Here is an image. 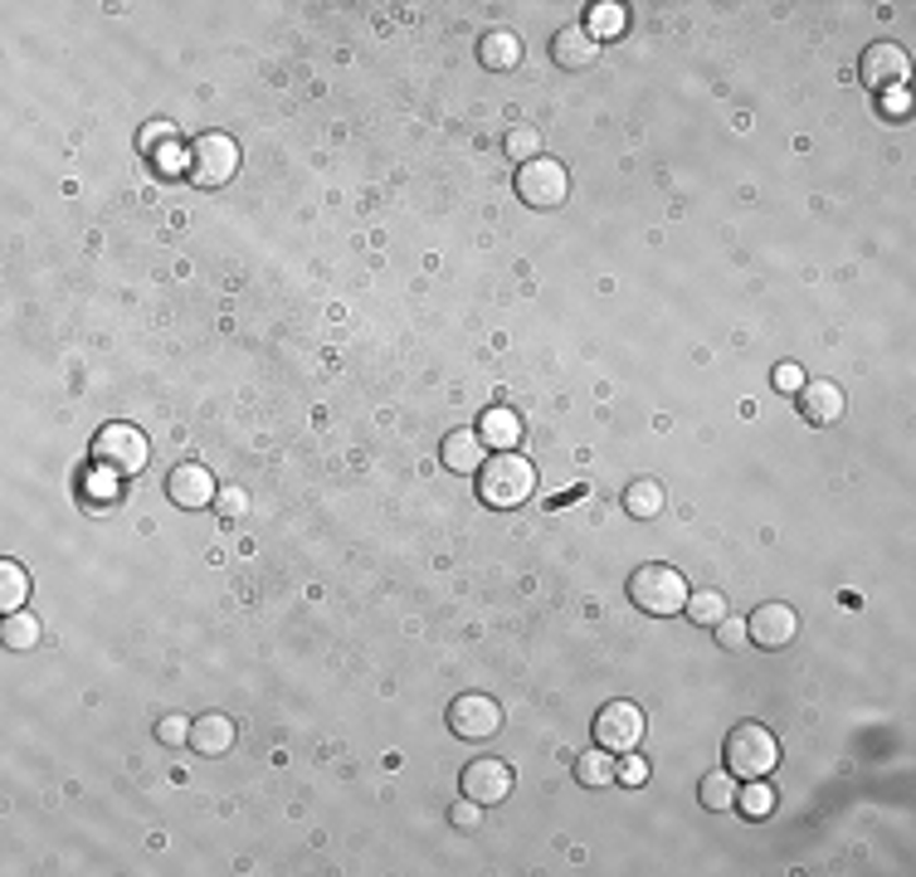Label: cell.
Masks as SVG:
<instances>
[{
	"instance_id": "1",
	"label": "cell",
	"mask_w": 916,
	"mask_h": 877,
	"mask_svg": "<svg viewBox=\"0 0 916 877\" xmlns=\"http://www.w3.org/2000/svg\"><path fill=\"white\" fill-rule=\"evenodd\" d=\"M532 493H537V468H532V458H522L517 448H503V454H493L478 468V497H483L487 507L513 512Z\"/></svg>"
},
{
	"instance_id": "2",
	"label": "cell",
	"mask_w": 916,
	"mask_h": 877,
	"mask_svg": "<svg viewBox=\"0 0 916 877\" xmlns=\"http://www.w3.org/2000/svg\"><path fill=\"white\" fill-rule=\"evenodd\" d=\"M687 594H692V585L683 580V570L663 566V561H649V566H639V570L629 576V600L639 604L643 614H653V620L683 614Z\"/></svg>"
},
{
	"instance_id": "3",
	"label": "cell",
	"mask_w": 916,
	"mask_h": 877,
	"mask_svg": "<svg viewBox=\"0 0 916 877\" xmlns=\"http://www.w3.org/2000/svg\"><path fill=\"white\" fill-rule=\"evenodd\" d=\"M780 766V741L761 722H736L726 731V770L742 780H766Z\"/></svg>"
},
{
	"instance_id": "4",
	"label": "cell",
	"mask_w": 916,
	"mask_h": 877,
	"mask_svg": "<svg viewBox=\"0 0 916 877\" xmlns=\"http://www.w3.org/2000/svg\"><path fill=\"white\" fill-rule=\"evenodd\" d=\"M239 171V142L225 137V132H205V137L191 142V156H185V176L201 191H220V185L234 181Z\"/></svg>"
},
{
	"instance_id": "5",
	"label": "cell",
	"mask_w": 916,
	"mask_h": 877,
	"mask_svg": "<svg viewBox=\"0 0 916 877\" xmlns=\"http://www.w3.org/2000/svg\"><path fill=\"white\" fill-rule=\"evenodd\" d=\"M147 458H152L147 434L132 430V424H103L98 438H93V464L108 468V473H118V478L142 473Z\"/></svg>"
},
{
	"instance_id": "6",
	"label": "cell",
	"mask_w": 916,
	"mask_h": 877,
	"mask_svg": "<svg viewBox=\"0 0 916 877\" xmlns=\"http://www.w3.org/2000/svg\"><path fill=\"white\" fill-rule=\"evenodd\" d=\"M517 195H522L527 205H537V211H556V205H566V195H570L566 166H561L556 156H537V161L517 166Z\"/></svg>"
},
{
	"instance_id": "7",
	"label": "cell",
	"mask_w": 916,
	"mask_h": 877,
	"mask_svg": "<svg viewBox=\"0 0 916 877\" xmlns=\"http://www.w3.org/2000/svg\"><path fill=\"white\" fill-rule=\"evenodd\" d=\"M643 741V712L634 702H605L595 712V746L614 750V756H629Z\"/></svg>"
},
{
	"instance_id": "8",
	"label": "cell",
	"mask_w": 916,
	"mask_h": 877,
	"mask_svg": "<svg viewBox=\"0 0 916 877\" xmlns=\"http://www.w3.org/2000/svg\"><path fill=\"white\" fill-rule=\"evenodd\" d=\"M449 731L458 741H493L503 731V707L483 693H463L449 707Z\"/></svg>"
},
{
	"instance_id": "9",
	"label": "cell",
	"mask_w": 916,
	"mask_h": 877,
	"mask_svg": "<svg viewBox=\"0 0 916 877\" xmlns=\"http://www.w3.org/2000/svg\"><path fill=\"white\" fill-rule=\"evenodd\" d=\"M458 785H463L468 800H478L487 809V804H503L513 795V766L497 756H478L463 766V776H458Z\"/></svg>"
},
{
	"instance_id": "10",
	"label": "cell",
	"mask_w": 916,
	"mask_h": 877,
	"mask_svg": "<svg viewBox=\"0 0 916 877\" xmlns=\"http://www.w3.org/2000/svg\"><path fill=\"white\" fill-rule=\"evenodd\" d=\"M907 69H912V59H907V49L902 45H892V39H882V45H868L863 49V83L868 88H878V93H897L902 83H907Z\"/></svg>"
},
{
	"instance_id": "11",
	"label": "cell",
	"mask_w": 916,
	"mask_h": 877,
	"mask_svg": "<svg viewBox=\"0 0 916 877\" xmlns=\"http://www.w3.org/2000/svg\"><path fill=\"white\" fill-rule=\"evenodd\" d=\"M795 634H799V614L780 600L761 604V610L746 620V639L761 644V649H785V644H795Z\"/></svg>"
},
{
	"instance_id": "12",
	"label": "cell",
	"mask_w": 916,
	"mask_h": 877,
	"mask_svg": "<svg viewBox=\"0 0 916 877\" xmlns=\"http://www.w3.org/2000/svg\"><path fill=\"white\" fill-rule=\"evenodd\" d=\"M166 493H171V503L176 507H205V503H215V478H210V468L205 464H176L171 468V478H166Z\"/></svg>"
},
{
	"instance_id": "13",
	"label": "cell",
	"mask_w": 916,
	"mask_h": 877,
	"mask_svg": "<svg viewBox=\"0 0 916 877\" xmlns=\"http://www.w3.org/2000/svg\"><path fill=\"white\" fill-rule=\"evenodd\" d=\"M843 410H848V400H843V391H839L834 381L799 385V415H805L809 424H839Z\"/></svg>"
},
{
	"instance_id": "14",
	"label": "cell",
	"mask_w": 916,
	"mask_h": 877,
	"mask_svg": "<svg viewBox=\"0 0 916 877\" xmlns=\"http://www.w3.org/2000/svg\"><path fill=\"white\" fill-rule=\"evenodd\" d=\"M551 59H556L561 69H590L600 59V39L590 35L586 25H566L551 39Z\"/></svg>"
},
{
	"instance_id": "15",
	"label": "cell",
	"mask_w": 916,
	"mask_h": 877,
	"mask_svg": "<svg viewBox=\"0 0 916 877\" xmlns=\"http://www.w3.org/2000/svg\"><path fill=\"white\" fill-rule=\"evenodd\" d=\"M234 746V722H229L225 712H205L191 722V750H201V756H225V750Z\"/></svg>"
},
{
	"instance_id": "16",
	"label": "cell",
	"mask_w": 916,
	"mask_h": 877,
	"mask_svg": "<svg viewBox=\"0 0 916 877\" xmlns=\"http://www.w3.org/2000/svg\"><path fill=\"white\" fill-rule=\"evenodd\" d=\"M483 448H487V444L478 438V430H454L449 438H444L439 458H444V468H454V473H478V468L487 464Z\"/></svg>"
},
{
	"instance_id": "17",
	"label": "cell",
	"mask_w": 916,
	"mask_h": 877,
	"mask_svg": "<svg viewBox=\"0 0 916 877\" xmlns=\"http://www.w3.org/2000/svg\"><path fill=\"white\" fill-rule=\"evenodd\" d=\"M478 438H483L487 448H517V438H522V420H517L507 405H493V410L483 415V424H478Z\"/></svg>"
},
{
	"instance_id": "18",
	"label": "cell",
	"mask_w": 916,
	"mask_h": 877,
	"mask_svg": "<svg viewBox=\"0 0 916 877\" xmlns=\"http://www.w3.org/2000/svg\"><path fill=\"white\" fill-rule=\"evenodd\" d=\"M478 59H483V69H517L522 64V39L513 35V29H493V35H483V45H478Z\"/></svg>"
},
{
	"instance_id": "19",
	"label": "cell",
	"mask_w": 916,
	"mask_h": 877,
	"mask_svg": "<svg viewBox=\"0 0 916 877\" xmlns=\"http://www.w3.org/2000/svg\"><path fill=\"white\" fill-rule=\"evenodd\" d=\"M576 780L586 790H610L614 780H619V756H614V750H586V756L576 760Z\"/></svg>"
},
{
	"instance_id": "20",
	"label": "cell",
	"mask_w": 916,
	"mask_h": 877,
	"mask_svg": "<svg viewBox=\"0 0 916 877\" xmlns=\"http://www.w3.org/2000/svg\"><path fill=\"white\" fill-rule=\"evenodd\" d=\"M142 152L156 156V161H161V171H181L176 161H181L185 152H181V137H176L171 122H152V128L142 132Z\"/></svg>"
},
{
	"instance_id": "21",
	"label": "cell",
	"mask_w": 916,
	"mask_h": 877,
	"mask_svg": "<svg viewBox=\"0 0 916 877\" xmlns=\"http://www.w3.org/2000/svg\"><path fill=\"white\" fill-rule=\"evenodd\" d=\"M624 512L639 521H653L663 512V483H653V478H634L629 488H624Z\"/></svg>"
},
{
	"instance_id": "22",
	"label": "cell",
	"mask_w": 916,
	"mask_h": 877,
	"mask_svg": "<svg viewBox=\"0 0 916 877\" xmlns=\"http://www.w3.org/2000/svg\"><path fill=\"white\" fill-rule=\"evenodd\" d=\"M683 614L692 624H702V629H716V624L726 620V594L722 590H692L683 604Z\"/></svg>"
},
{
	"instance_id": "23",
	"label": "cell",
	"mask_w": 916,
	"mask_h": 877,
	"mask_svg": "<svg viewBox=\"0 0 916 877\" xmlns=\"http://www.w3.org/2000/svg\"><path fill=\"white\" fill-rule=\"evenodd\" d=\"M29 600V570L20 561H0V610L15 614Z\"/></svg>"
},
{
	"instance_id": "24",
	"label": "cell",
	"mask_w": 916,
	"mask_h": 877,
	"mask_svg": "<svg viewBox=\"0 0 916 877\" xmlns=\"http://www.w3.org/2000/svg\"><path fill=\"white\" fill-rule=\"evenodd\" d=\"M697 800L707 804L712 814H726L736 804V780L732 770H712V776H702V790H697Z\"/></svg>"
},
{
	"instance_id": "25",
	"label": "cell",
	"mask_w": 916,
	"mask_h": 877,
	"mask_svg": "<svg viewBox=\"0 0 916 877\" xmlns=\"http://www.w3.org/2000/svg\"><path fill=\"white\" fill-rule=\"evenodd\" d=\"M736 809H742L746 819H766V814L775 809V790H770L766 780H751V785H736Z\"/></svg>"
},
{
	"instance_id": "26",
	"label": "cell",
	"mask_w": 916,
	"mask_h": 877,
	"mask_svg": "<svg viewBox=\"0 0 916 877\" xmlns=\"http://www.w3.org/2000/svg\"><path fill=\"white\" fill-rule=\"evenodd\" d=\"M0 639H5V649H35V644H39V620H35V614H5Z\"/></svg>"
},
{
	"instance_id": "27",
	"label": "cell",
	"mask_w": 916,
	"mask_h": 877,
	"mask_svg": "<svg viewBox=\"0 0 916 877\" xmlns=\"http://www.w3.org/2000/svg\"><path fill=\"white\" fill-rule=\"evenodd\" d=\"M624 25H629V10H624V5H610V0H605V5H590V25H586V29H590L595 39L624 35Z\"/></svg>"
},
{
	"instance_id": "28",
	"label": "cell",
	"mask_w": 916,
	"mask_h": 877,
	"mask_svg": "<svg viewBox=\"0 0 916 877\" xmlns=\"http://www.w3.org/2000/svg\"><path fill=\"white\" fill-rule=\"evenodd\" d=\"M503 152L513 156L517 166L537 161V156H541V132H537V128H513V132L503 137Z\"/></svg>"
},
{
	"instance_id": "29",
	"label": "cell",
	"mask_w": 916,
	"mask_h": 877,
	"mask_svg": "<svg viewBox=\"0 0 916 877\" xmlns=\"http://www.w3.org/2000/svg\"><path fill=\"white\" fill-rule=\"evenodd\" d=\"M156 741H161V746H185V741H191V722H185V717H161V722H156Z\"/></svg>"
},
{
	"instance_id": "30",
	"label": "cell",
	"mask_w": 916,
	"mask_h": 877,
	"mask_svg": "<svg viewBox=\"0 0 916 877\" xmlns=\"http://www.w3.org/2000/svg\"><path fill=\"white\" fill-rule=\"evenodd\" d=\"M449 819H454V829H478L483 824V804L478 800H454V809H449Z\"/></svg>"
},
{
	"instance_id": "31",
	"label": "cell",
	"mask_w": 916,
	"mask_h": 877,
	"mask_svg": "<svg viewBox=\"0 0 916 877\" xmlns=\"http://www.w3.org/2000/svg\"><path fill=\"white\" fill-rule=\"evenodd\" d=\"M716 644H722V649H742V644H751V639H746V624L726 614V620L716 624Z\"/></svg>"
},
{
	"instance_id": "32",
	"label": "cell",
	"mask_w": 916,
	"mask_h": 877,
	"mask_svg": "<svg viewBox=\"0 0 916 877\" xmlns=\"http://www.w3.org/2000/svg\"><path fill=\"white\" fill-rule=\"evenodd\" d=\"M215 503H220V517L234 521V517H244V512H249V493H244V488H225Z\"/></svg>"
},
{
	"instance_id": "33",
	"label": "cell",
	"mask_w": 916,
	"mask_h": 877,
	"mask_svg": "<svg viewBox=\"0 0 916 877\" xmlns=\"http://www.w3.org/2000/svg\"><path fill=\"white\" fill-rule=\"evenodd\" d=\"M643 776H649V766H643L634 750H629V756H619V780H624V785H643Z\"/></svg>"
},
{
	"instance_id": "34",
	"label": "cell",
	"mask_w": 916,
	"mask_h": 877,
	"mask_svg": "<svg viewBox=\"0 0 916 877\" xmlns=\"http://www.w3.org/2000/svg\"><path fill=\"white\" fill-rule=\"evenodd\" d=\"M775 385H780V391H799V385H805V375H799V365H780Z\"/></svg>"
},
{
	"instance_id": "35",
	"label": "cell",
	"mask_w": 916,
	"mask_h": 877,
	"mask_svg": "<svg viewBox=\"0 0 916 877\" xmlns=\"http://www.w3.org/2000/svg\"><path fill=\"white\" fill-rule=\"evenodd\" d=\"M882 112L902 118V112H907V93H882Z\"/></svg>"
}]
</instances>
